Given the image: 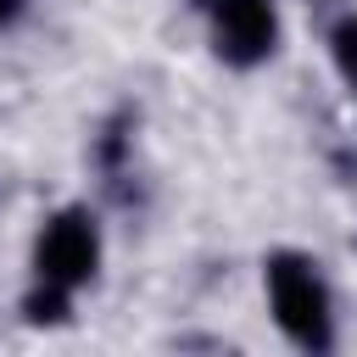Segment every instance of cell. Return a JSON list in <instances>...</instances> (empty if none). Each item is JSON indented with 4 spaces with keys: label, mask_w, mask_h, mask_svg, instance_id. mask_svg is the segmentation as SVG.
I'll return each mask as SVG.
<instances>
[{
    "label": "cell",
    "mask_w": 357,
    "mask_h": 357,
    "mask_svg": "<svg viewBox=\"0 0 357 357\" xmlns=\"http://www.w3.org/2000/svg\"><path fill=\"white\" fill-rule=\"evenodd\" d=\"M329 67L340 73V84L346 89H357V11H346V17H335V28H329Z\"/></svg>",
    "instance_id": "obj_4"
},
{
    "label": "cell",
    "mask_w": 357,
    "mask_h": 357,
    "mask_svg": "<svg viewBox=\"0 0 357 357\" xmlns=\"http://www.w3.org/2000/svg\"><path fill=\"white\" fill-rule=\"evenodd\" d=\"M100 257H106V234H100V218L89 206H56L39 234H33V251H28V268L39 284H56V290H84L95 273H100Z\"/></svg>",
    "instance_id": "obj_2"
},
{
    "label": "cell",
    "mask_w": 357,
    "mask_h": 357,
    "mask_svg": "<svg viewBox=\"0 0 357 357\" xmlns=\"http://www.w3.org/2000/svg\"><path fill=\"white\" fill-rule=\"evenodd\" d=\"M22 11H28V0H0V33H6V28H17V22H22Z\"/></svg>",
    "instance_id": "obj_5"
},
{
    "label": "cell",
    "mask_w": 357,
    "mask_h": 357,
    "mask_svg": "<svg viewBox=\"0 0 357 357\" xmlns=\"http://www.w3.org/2000/svg\"><path fill=\"white\" fill-rule=\"evenodd\" d=\"M262 290H268V312L290 346H301V351L335 346V296H329L318 257L290 251V245L268 251L262 257Z\"/></svg>",
    "instance_id": "obj_1"
},
{
    "label": "cell",
    "mask_w": 357,
    "mask_h": 357,
    "mask_svg": "<svg viewBox=\"0 0 357 357\" xmlns=\"http://www.w3.org/2000/svg\"><path fill=\"white\" fill-rule=\"evenodd\" d=\"M206 17V39L229 67H262L279 50V0H195Z\"/></svg>",
    "instance_id": "obj_3"
}]
</instances>
